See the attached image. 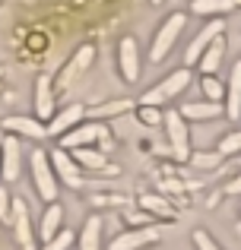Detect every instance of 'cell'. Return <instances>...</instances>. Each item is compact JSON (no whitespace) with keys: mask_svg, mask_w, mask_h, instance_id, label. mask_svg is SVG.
Masks as SVG:
<instances>
[{"mask_svg":"<svg viewBox=\"0 0 241 250\" xmlns=\"http://www.w3.org/2000/svg\"><path fill=\"white\" fill-rule=\"evenodd\" d=\"M191 83H194V70L178 67V70H172V73H168L165 80H159V83H155L153 89H146V92H143L136 104H153V108H162V104H168V102H175V98H181V95H184Z\"/></svg>","mask_w":241,"mask_h":250,"instance_id":"1","label":"cell"},{"mask_svg":"<svg viewBox=\"0 0 241 250\" xmlns=\"http://www.w3.org/2000/svg\"><path fill=\"white\" fill-rule=\"evenodd\" d=\"M184 29H187V13H181V10L168 13V16L162 19V25L155 29V35H153V44H149V61H153V63L165 61V57L175 51L178 38L184 35Z\"/></svg>","mask_w":241,"mask_h":250,"instance_id":"2","label":"cell"},{"mask_svg":"<svg viewBox=\"0 0 241 250\" xmlns=\"http://www.w3.org/2000/svg\"><path fill=\"white\" fill-rule=\"evenodd\" d=\"M29 171H32V184H35V193L42 196L44 203H57V193H61V184L54 177V168H51L48 149L35 146L29 155Z\"/></svg>","mask_w":241,"mask_h":250,"instance_id":"3","label":"cell"},{"mask_svg":"<svg viewBox=\"0 0 241 250\" xmlns=\"http://www.w3.org/2000/svg\"><path fill=\"white\" fill-rule=\"evenodd\" d=\"M162 127H165V136H168V146H172V155L178 162H187L191 159V127H187V121L178 114V108L165 111L162 114Z\"/></svg>","mask_w":241,"mask_h":250,"instance_id":"4","label":"cell"},{"mask_svg":"<svg viewBox=\"0 0 241 250\" xmlns=\"http://www.w3.org/2000/svg\"><path fill=\"white\" fill-rule=\"evenodd\" d=\"M105 136H108V127L102 121H83V124H76L73 130H67V133L57 140V146L73 152V149H83V146H95V143H102Z\"/></svg>","mask_w":241,"mask_h":250,"instance_id":"5","label":"cell"},{"mask_svg":"<svg viewBox=\"0 0 241 250\" xmlns=\"http://www.w3.org/2000/svg\"><path fill=\"white\" fill-rule=\"evenodd\" d=\"M48 159H51V168H54L57 184H64V187H73V190L83 187V181H86V171L76 165V159L67 152V149H61V146L48 149Z\"/></svg>","mask_w":241,"mask_h":250,"instance_id":"6","label":"cell"},{"mask_svg":"<svg viewBox=\"0 0 241 250\" xmlns=\"http://www.w3.org/2000/svg\"><path fill=\"white\" fill-rule=\"evenodd\" d=\"M162 241V228L159 225H143V228H127V231H118L111 238L108 250H146L153 244Z\"/></svg>","mask_w":241,"mask_h":250,"instance_id":"7","label":"cell"},{"mask_svg":"<svg viewBox=\"0 0 241 250\" xmlns=\"http://www.w3.org/2000/svg\"><path fill=\"white\" fill-rule=\"evenodd\" d=\"M10 228H13V238H16L19 250H38V238H35V225H32V215L25 200H13V215H10Z\"/></svg>","mask_w":241,"mask_h":250,"instance_id":"8","label":"cell"},{"mask_svg":"<svg viewBox=\"0 0 241 250\" xmlns=\"http://www.w3.org/2000/svg\"><path fill=\"white\" fill-rule=\"evenodd\" d=\"M118 70L124 76V83H140L143 76V57H140V44L133 35H124L118 42Z\"/></svg>","mask_w":241,"mask_h":250,"instance_id":"9","label":"cell"},{"mask_svg":"<svg viewBox=\"0 0 241 250\" xmlns=\"http://www.w3.org/2000/svg\"><path fill=\"white\" fill-rule=\"evenodd\" d=\"M222 32H225V22H222V19H210V22H206L203 29H200L197 35L191 38V42H187V51H184V67H187V70L197 67L200 54H203V51L210 48V44L216 42V38L222 35Z\"/></svg>","mask_w":241,"mask_h":250,"instance_id":"10","label":"cell"},{"mask_svg":"<svg viewBox=\"0 0 241 250\" xmlns=\"http://www.w3.org/2000/svg\"><path fill=\"white\" fill-rule=\"evenodd\" d=\"M0 127H3L10 136H16V140H32V143L48 140L44 124L38 121V117H32V114H10V117H3V121H0Z\"/></svg>","mask_w":241,"mask_h":250,"instance_id":"11","label":"cell"},{"mask_svg":"<svg viewBox=\"0 0 241 250\" xmlns=\"http://www.w3.org/2000/svg\"><path fill=\"white\" fill-rule=\"evenodd\" d=\"M19 171H22V146L16 136L3 133V140H0V177L13 184L19 181Z\"/></svg>","mask_w":241,"mask_h":250,"instance_id":"12","label":"cell"},{"mask_svg":"<svg viewBox=\"0 0 241 250\" xmlns=\"http://www.w3.org/2000/svg\"><path fill=\"white\" fill-rule=\"evenodd\" d=\"M83 121H86V108H83V104H64V108L54 111V117L44 124V133L61 140L67 130H73L76 124H83Z\"/></svg>","mask_w":241,"mask_h":250,"instance_id":"13","label":"cell"},{"mask_svg":"<svg viewBox=\"0 0 241 250\" xmlns=\"http://www.w3.org/2000/svg\"><path fill=\"white\" fill-rule=\"evenodd\" d=\"M57 111V92H54V80L48 73H42L35 80V117L42 124H48Z\"/></svg>","mask_w":241,"mask_h":250,"instance_id":"14","label":"cell"},{"mask_svg":"<svg viewBox=\"0 0 241 250\" xmlns=\"http://www.w3.org/2000/svg\"><path fill=\"white\" fill-rule=\"evenodd\" d=\"M222 108H225V117H232V121H241V57L232 63V70H229Z\"/></svg>","mask_w":241,"mask_h":250,"instance_id":"15","label":"cell"},{"mask_svg":"<svg viewBox=\"0 0 241 250\" xmlns=\"http://www.w3.org/2000/svg\"><path fill=\"white\" fill-rule=\"evenodd\" d=\"M92 61H95V44H83V48H76V54L70 57V63L61 70V89H67L80 73H86V70L92 67Z\"/></svg>","mask_w":241,"mask_h":250,"instance_id":"16","label":"cell"},{"mask_svg":"<svg viewBox=\"0 0 241 250\" xmlns=\"http://www.w3.org/2000/svg\"><path fill=\"white\" fill-rule=\"evenodd\" d=\"M178 114L184 117L187 124L191 121H216V117H222L225 114V108H222V102H187V104H181L178 108Z\"/></svg>","mask_w":241,"mask_h":250,"instance_id":"17","label":"cell"},{"mask_svg":"<svg viewBox=\"0 0 241 250\" xmlns=\"http://www.w3.org/2000/svg\"><path fill=\"white\" fill-rule=\"evenodd\" d=\"M61 228H64V206H61V203H48L44 212H42V222H38V231H35L38 244L51 241Z\"/></svg>","mask_w":241,"mask_h":250,"instance_id":"18","label":"cell"},{"mask_svg":"<svg viewBox=\"0 0 241 250\" xmlns=\"http://www.w3.org/2000/svg\"><path fill=\"white\" fill-rule=\"evenodd\" d=\"M102 228H105V219H102L99 212L89 215V219L83 222L80 234H76V247L80 250H102Z\"/></svg>","mask_w":241,"mask_h":250,"instance_id":"19","label":"cell"},{"mask_svg":"<svg viewBox=\"0 0 241 250\" xmlns=\"http://www.w3.org/2000/svg\"><path fill=\"white\" fill-rule=\"evenodd\" d=\"M222 61H225V35H219L216 42H213L210 48L200 54V61H197L200 76H216L219 67H222Z\"/></svg>","mask_w":241,"mask_h":250,"instance_id":"20","label":"cell"},{"mask_svg":"<svg viewBox=\"0 0 241 250\" xmlns=\"http://www.w3.org/2000/svg\"><path fill=\"white\" fill-rule=\"evenodd\" d=\"M232 10H235L232 0H191V3H187V13L206 16V19H222V16H229Z\"/></svg>","mask_w":241,"mask_h":250,"instance_id":"21","label":"cell"},{"mask_svg":"<svg viewBox=\"0 0 241 250\" xmlns=\"http://www.w3.org/2000/svg\"><path fill=\"white\" fill-rule=\"evenodd\" d=\"M136 108L133 98H118V102H108L102 108H92L86 111V121H105V117H121V114H130Z\"/></svg>","mask_w":241,"mask_h":250,"instance_id":"22","label":"cell"},{"mask_svg":"<svg viewBox=\"0 0 241 250\" xmlns=\"http://www.w3.org/2000/svg\"><path fill=\"white\" fill-rule=\"evenodd\" d=\"M76 159V165H80L83 171H102V168H108V159L99 152L95 146H83V149H73L70 152Z\"/></svg>","mask_w":241,"mask_h":250,"instance_id":"23","label":"cell"},{"mask_svg":"<svg viewBox=\"0 0 241 250\" xmlns=\"http://www.w3.org/2000/svg\"><path fill=\"white\" fill-rule=\"evenodd\" d=\"M140 206H143V212H146V215H155V219H168V222L175 219L172 203L162 200L159 193H143V196H140Z\"/></svg>","mask_w":241,"mask_h":250,"instance_id":"24","label":"cell"},{"mask_svg":"<svg viewBox=\"0 0 241 250\" xmlns=\"http://www.w3.org/2000/svg\"><path fill=\"white\" fill-rule=\"evenodd\" d=\"M187 162H191L194 168H200V171H216L225 159L216 152V149H203V152H191V159H187Z\"/></svg>","mask_w":241,"mask_h":250,"instance_id":"25","label":"cell"},{"mask_svg":"<svg viewBox=\"0 0 241 250\" xmlns=\"http://www.w3.org/2000/svg\"><path fill=\"white\" fill-rule=\"evenodd\" d=\"M200 89H203L206 102H222L225 98V83L219 76H200Z\"/></svg>","mask_w":241,"mask_h":250,"instance_id":"26","label":"cell"},{"mask_svg":"<svg viewBox=\"0 0 241 250\" xmlns=\"http://www.w3.org/2000/svg\"><path fill=\"white\" fill-rule=\"evenodd\" d=\"M216 152L222 155V159H229V155H241V130H232V133H225L222 140H219Z\"/></svg>","mask_w":241,"mask_h":250,"instance_id":"27","label":"cell"},{"mask_svg":"<svg viewBox=\"0 0 241 250\" xmlns=\"http://www.w3.org/2000/svg\"><path fill=\"white\" fill-rule=\"evenodd\" d=\"M73 244H76V234H73V231H67V228H61V231H57L51 241L38 244V250H70Z\"/></svg>","mask_w":241,"mask_h":250,"instance_id":"28","label":"cell"},{"mask_svg":"<svg viewBox=\"0 0 241 250\" xmlns=\"http://www.w3.org/2000/svg\"><path fill=\"white\" fill-rule=\"evenodd\" d=\"M162 114H165L162 108H153V104H136V117H140L146 127H155V124H162Z\"/></svg>","mask_w":241,"mask_h":250,"instance_id":"29","label":"cell"},{"mask_svg":"<svg viewBox=\"0 0 241 250\" xmlns=\"http://www.w3.org/2000/svg\"><path fill=\"white\" fill-rule=\"evenodd\" d=\"M194 247H197V250H222L216 241H213V234L203 231V228H197V231H194Z\"/></svg>","mask_w":241,"mask_h":250,"instance_id":"30","label":"cell"},{"mask_svg":"<svg viewBox=\"0 0 241 250\" xmlns=\"http://www.w3.org/2000/svg\"><path fill=\"white\" fill-rule=\"evenodd\" d=\"M10 215H13V200H10V190L0 184V222L10 225Z\"/></svg>","mask_w":241,"mask_h":250,"instance_id":"31","label":"cell"},{"mask_svg":"<svg viewBox=\"0 0 241 250\" xmlns=\"http://www.w3.org/2000/svg\"><path fill=\"white\" fill-rule=\"evenodd\" d=\"M127 222H130V225H133V228H143V225H153V222H149V215L143 212V209H136V212H133V209H127Z\"/></svg>","mask_w":241,"mask_h":250,"instance_id":"32","label":"cell"},{"mask_svg":"<svg viewBox=\"0 0 241 250\" xmlns=\"http://www.w3.org/2000/svg\"><path fill=\"white\" fill-rule=\"evenodd\" d=\"M225 193H229V196H238V193H241V174L235 177V181L225 184Z\"/></svg>","mask_w":241,"mask_h":250,"instance_id":"33","label":"cell"},{"mask_svg":"<svg viewBox=\"0 0 241 250\" xmlns=\"http://www.w3.org/2000/svg\"><path fill=\"white\" fill-rule=\"evenodd\" d=\"M149 3H153V6H162V3H165V0H149Z\"/></svg>","mask_w":241,"mask_h":250,"instance_id":"34","label":"cell"},{"mask_svg":"<svg viewBox=\"0 0 241 250\" xmlns=\"http://www.w3.org/2000/svg\"><path fill=\"white\" fill-rule=\"evenodd\" d=\"M232 3H235V6H241V0H232Z\"/></svg>","mask_w":241,"mask_h":250,"instance_id":"35","label":"cell"}]
</instances>
